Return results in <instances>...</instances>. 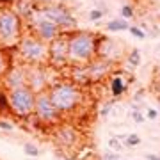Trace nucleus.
I'll return each mask as SVG.
<instances>
[{
	"label": "nucleus",
	"mask_w": 160,
	"mask_h": 160,
	"mask_svg": "<svg viewBox=\"0 0 160 160\" xmlns=\"http://www.w3.org/2000/svg\"><path fill=\"white\" fill-rule=\"evenodd\" d=\"M48 94H50L53 105L62 116H69L73 112H78L82 103H84V91L82 87L73 84L71 80H59L53 82L48 87Z\"/></svg>",
	"instance_id": "f257e3e1"
},
{
	"label": "nucleus",
	"mask_w": 160,
	"mask_h": 160,
	"mask_svg": "<svg viewBox=\"0 0 160 160\" xmlns=\"http://www.w3.org/2000/svg\"><path fill=\"white\" fill-rule=\"evenodd\" d=\"M98 34L89 30H73L68 34V59L69 66L89 64L96 57Z\"/></svg>",
	"instance_id": "f03ea898"
},
{
	"label": "nucleus",
	"mask_w": 160,
	"mask_h": 160,
	"mask_svg": "<svg viewBox=\"0 0 160 160\" xmlns=\"http://www.w3.org/2000/svg\"><path fill=\"white\" fill-rule=\"evenodd\" d=\"M32 20H50V22L57 23L59 29L64 34H69L77 30V18L73 16V12L66 4L61 2H48V4H39V7L32 12V16L27 22Z\"/></svg>",
	"instance_id": "7ed1b4c3"
},
{
	"label": "nucleus",
	"mask_w": 160,
	"mask_h": 160,
	"mask_svg": "<svg viewBox=\"0 0 160 160\" xmlns=\"http://www.w3.org/2000/svg\"><path fill=\"white\" fill-rule=\"evenodd\" d=\"M16 53L27 66H48V43L32 34H25L18 41Z\"/></svg>",
	"instance_id": "20e7f679"
},
{
	"label": "nucleus",
	"mask_w": 160,
	"mask_h": 160,
	"mask_svg": "<svg viewBox=\"0 0 160 160\" xmlns=\"http://www.w3.org/2000/svg\"><path fill=\"white\" fill-rule=\"evenodd\" d=\"M23 38V20L18 12L9 7H0V46L12 48Z\"/></svg>",
	"instance_id": "39448f33"
},
{
	"label": "nucleus",
	"mask_w": 160,
	"mask_h": 160,
	"mask_svg": "<svg viewBox=\"0 0 160 160\" xmlns=\"http://www.w3.org/2000/svg\"><path fill=\"white\" fill-rule=\"evenodd\" d=\"M9 107L11 114L20 118V119H29L34 116L36 107V92L29 86H22L16 89H9Z\"/></svg>",
	"instance_id": "423d86ee"
},
{
	"label": "nucleus",
	"mask_w": 160,
	"mask_h": 160,
	"mask_svg": "<svg viewBox=\"0 0 160 160\" xmlns=\"http://www.w3.org/2000/svg\"><path fill=\"white\" fill-rule=\"evenodd\" d=\"M34 118L39 119L43 125H59V123H62L64 116L61 114L57 110V107L53 105L50 94H48V89L36 94Z\"/></svg>",
	"instance_id": "0eeeda50"
},
{
	"label": "nucleus",
	"mask_w": 160,
	"mask_h": 160,
	"mask_svg": "<svg viewBox=\"0 0 160 160\" xmlns=\"http://www.w3.org/2000/svg\"><path fill=\"white\" fill-rule=\"evenodd\" d=\"M48 66L55 69H61L64 66H69L68 59V34H61L59 38L48 43Z\"/></svg>",
	"instance_id": "6e6552de"
},
{
	"label": "nucleus",
	"mask_w": 160,
	"mask_h": 160,
	"mask_svg": "<svg viewBox=\"0 0 160 160\" xmlns=\"http://www.w3.org/2000/svg\"><path fill=\"white\" fill-rule=\"evenodd\" d=\"M27 29L29 34L36 36L38 39L45 41V43H52V41L62 34V30L59 29L57 23L50 22V20H32L27 22Z\"/></svg>",
	"instance_id": "1a4fd4ad"
},
{
	"label": "nucleus",
	"mask_w": 160,
	"mask_h": 160,
	"mask_svg": "<svg viewBox=\"0 0 160 160\" xmlns=\"http://www.w3.org/2000/svg\"><path fill=\"white\" fill-rule=\"evenodd\" d=\"M53 141L62 151H71L80 142V132L71 125L59 123L57 128L53 130Z\"/></svg>",
	"instance_id": "9d476101"
},
{
	"label": "nucleus",
	"mask_w": 160,
	"mask_h": 160,
	"mask_svg": "<svg viewBox=\"0 0 160 160\" xmlns=\"http://www.w3.org/2000/svg\"><path fill=\"white\" fill-rule=\"evenodd\" d=\"M121 55H123V45H121L119 41L112 39V38H109V36H100L98 34L96 57L118 64L119 59H121Z\"/></svg>",
	"instance_id": "9b49d317"
},
{
	"label": "nucleus",
	"mask_w": 160,
	"mask_h": 160,
	"mask_svg": "<svg viewBox=\"0 0 160 160\" xmlns=\"http://www.w3.org/2000/svg\"><path fill=\"white\" fill-rule=\"evenodd\" d=\"M114 62L105 61V59L94 57L89 64H86L87 68V75H89V82L91 84H98L103 82L105 78H110V75L114 73Z\"/></svg>",
	"instance_id": "f8f14e48"
},
{
	"label": "nucleus",
	"mask_w": 160,
	"mask_h": 160,
	"mask_svg": "<svg viewBox=\"0 0 160 160\" xmlns=\"http://www.w3.org/2000/svg\"><path fill=\"white\" fill-rule=\"evenodd\" d=\"M27 86L38 94L52 86L45 66H27Z\"/></svg>",
	"instance_id": "ddd939ff"
},
{
	"label": "nucleus",
	"mask_w": 160,
	"mask_h": 160,
	"mask_svg": "<svg viewBox=\"0 0 160 160\" xmlns=\"http://www.w3.org/2000/svg\"><path fill=\"white\" fill-rule=\"evenodd\" d=\"M2 80H4V87L7 91L27 86V66H12Z\"/></svg>",
	"instance_id": "4468645a"
},
{
	"label": "nucleus",
	"mask_w": 160,
	"mask_h": 160,
	"mask_svg": "<svg viewBox=\"0 0 160 160\" xmlns=\"http://www.w3.org/2000/svg\"><path fill=\"white\" fill-rule=\"evenodd\" d=\"M128 82L130 80L125 78V73L123 71H114L109 78V91L112 98H121L128 89Z\"/></svg>",
	"instance_id": "2eb2a0df"
},
{
	"label": "nucleus",
	"mask_w": 160,
	"mask_h": 160,
	"mask_svg": "<svg viewBox=\"0 0 160 160\" xmlns=\"http://www.w3.org/2000/svg\"><path fill=\"white\" fill-rule=\"evenodd\" d=\"M38 7H39V4H38L36 0H16L12 9L18 12V16L22 18L23 22H27Z\"/></svg>",
	"instance_id": "dca6fc26"
},
{
	"label": "nucleus",
	"mask_w": 160,
	"mask_h": 160,
	"mask_svg": "<svg viewBox=\"0 0 160 160\" xmlns=\"http://www.w3.org/2000/svg\"><path fill=\"white\" fill-rule=\"evenodd\" d=\"M69 78H71V82L73 84H77V86H89L91 82H89V75H87V68L86 64H77V66H71V73H69Z\"/></svg>",
	"instance_id": "f3484780"
},
{
	"label": "nucleus",
	"mask_w": 160,
	"mask_h": 160,
	"mask_svg": "<svg viewBox=\"0 0 160 160\" xmlns=\"http://www.w3.org/2000/svg\"><path fill=\"white\" fill-rule=\"evenodd\" d=\"M128 29H130V23H128V20H123V18H116V20H110L109 23H105L107 32H125Z\"/></svg>",
	"instance_id": "a211bd4d"
},
{
	"label": "nucleus",
	"mask_w": 160,
	"mask_h": 160,
	"mask_svg": "<svg viewBox=\"0 0 160 160\" xmlns=\"http://www.w3.org/2000/svg\"><path fill=\"white\" fill-rule=\"evenodd\" d=\"M11 57H9V53L6 52V48H2L0 46V80L6 77V73L11 69Z\"/></svg>",
	"instance_id": "6ab92c4d"
},
{
	"label": "nucleus",
	"mask_w": 160,
	"mask_h": 160,
	"mask_svg": "<svg viewBox=\"0 0 160 160\" xmlns=\"http://www.w3.org/2000/svg\"><path fill=\"white\" fill-rule=\"evenodd\" d=\"M126 62H128L130 68H137L141 64V50L139 48H132L128 52V55H126Z\"/></svg>",
	"instance_id": "aec40b11"
},
{
	"label": "nucleus",
	"mask_w": 160,
	"mask_h": 160,
	"mask_svg": "<svg viewBox=\"0 0 160 160\" xmlns=\"http://www.w3.org/2000/svg\"><path fill=\"white\" fill-rule=\"evenodd\" d=\"M11 107H9V94L7 91L0 89V114H9Z\"/></svg>",
	"instance_id": "412c9836"
},
{
	"label": "nucleus",
	"mask_w": 160,
	"mask_h": 160,
	"mask_svg": "<svg viewBox=\"0 0 160 160\" xmlns=\"http://www.w3.org/2000/svg\"><path fill=\"white\" fill-rule=\"evenodd\" d=\"M23 153L36 158V157H39V155H41V151H39V148H38V144H34V142H23Z\"/></svg>",
	"instance_id": "4be33fe9"
},
{
	"label": "nucleus",
	"mask_w": 160,
	"mask_h": 160,
	"mask_svg": "<svg viewBox=\"0 0 160 160\" xmlns=\"http://www.w3.org/2000/svg\"><path fill=\"white\" fill-rule=\"evenodd\" d=\"M119 14H121V18H123V20H132V18L135 16L133 6H130V4H125V6H121Z\"/></svg>",
	"instance_id": "5701e85b"
},
{
	"label": "nucleus",
	"mask_w": 160,
	"mask_h": 160,
	"mask_svg": "<svg viewBox=\"0 0 160 160\" xmlns=\"http://www.w3.org/2000/svg\"><path fill=\"white\" fill-rule=\"evenodd\" d=\"M123 144H125L126 148H135V146H139V144H141V137H139L137 133H128Z\"/></svg>",
	"instance_id": "b1692460"
},
{
	"label": "nucleus",
	"mask_w": 160,
	"mask_h": 160,
	"mask_svg": "<svg viewBox=\"0 0 160 160\" xmlns=\"http://www.w3.org/2000/svg\"><path fill=\"white\" fill-rule=\"evenodd\" d=\"M133 38H137V39H146V30L142 27H139V25H130V29H128Z\"/></svg>",
	"instance_id": "393cba45"
},
{
	"label": "nucleus",
	"mask_w": 160,
	"mask_h": 160,
	"mask_svg": "<svg viewBox=\"0 0 160 160\" xmlns=\"http://www.w3.org/2000/svg\"><path fill=\"white\" fill-rule=\"evenodd\" d=\"M132 119H133L135 125H142L144 121H146V114L141 109H135V110H132Z\"/></svg>",
	"instance_id": "a878e982"
},
{
	"label": "nucleus",
	"mask_w": 160,
	"mask_h": 160,
	"mask_svg": "<svg viewBox=\"0 0 160 160\" xmlns=\"http://www.w3.org/2000/svg\"><path fill=\"white\" fill-rule=\"evenodd\" d=\"M103 14H105V11L103 9H98V7H94V9H91L89 11V20L91 22H98V20H102Z\"/></svg>",
	"instance_id": "bb28decb"
},
{
	"label": "nucleus",
	"mask_w": 160,
	"mask_h": 160,
	"mask_svg": "<svg viewBox=\"0 0 160 160\" xmlns=\"http://www.w3.org/2000/svg\"><path fill=\"white\" fill-rule=\"evenodd\" d=\"M102 160H128V158L121 157V155L116 153V151H107V153H103Z\"/></svg>",
	"instance_id": "cd10ccee"
},
{
	"label": "nucleus",
	"mask_w": 160,
	"mask_h": 160,
	"mask_svg": "<svg viewBox=\"0 0 160 160\" xmlns=\"http://www.w3.org/2000/svg\"><path fill=\"white\" fill-rule=\"evenodd\" d=\"M14 128L11 119H4V118H0V130H6V132H11Z\"/></svg>",
	"instance_id": "c85d7f7f"
},
{
	"label": "nucleus",
	"mask_w": 160,
	"mask_h": 160,
	"mask_svg": "<svg viewBox=\"0 0 160 160\" xmlns=\"http://www.w3.org/2000/svg\"><path fill=\"white\" fill-rule=\"evenodd\" d=\"M109 148L116 149V151H121V149H123V142H121L118 137H112V139L109 141Z\"/></svg>",
	"instance_id": "c756f323"
},
{
	"label": "nucleus",
	"mask_w": 160,
	"mask_h": 160,
	"mask_svg": "<svg viewBox=\"0 0 160 160\" xmlns=\"http://www.w3.org/2000/svg\"><path fill=\"white\" fill-rule=\"evenodd\" d=\"M157 118H158V110H157V109H151V107H149V109H146V119L155 121Z\"/></svg>",
	"instance_id": "7c9ffc66"
},
{
	"label": "nucleus",
	"mask_w": 160,
	"mask_h": 160,
	"mask_svg": "<svg viewBox=\"0 0 160 160\" xmlns=\"http://www.w3.org/2000/svg\"><path fill=\"white\" fill-rule=\"evenodd\" d=\"M110 110H112V102H109V103H105V105H103V109L100 110V116L105 118L107 114H110Z\"/></svg>",
	"instance_id": "2f4dec72"
},
{
	"label": "nucleus",
	"mask_w": 160,
	"mask_h": 160,
	"mask_svg": "<svg viewBox=\"0 0 160 160\" xmlns=\"http://www.w3.org/2000/svg\"><path fill=\"white\" fill-rule=\"evenodd\" d=\"M146 160H160V155H157V153H148V155H146Z\"/></svg>",
	"instance_id": "473e14b6"
},
{
	"label": "nucleus",
	"mask_w": 160,
	"mask_h": 160,
	"mask_svg": "<svg viewBox=\"0 0 160 160\" xmlns=\"http://www.w3.org/2000/svg\"><path fill=\"white\" fill-rule=\"evenodd\" d=\"M157 110H158V116H160V98H158V109Z\"/></svg>",
	"instance_id": "72a5a7b5"
},
{
	"label": "nucleus",
	"mask_w": 160,
	"mask_h": 160,
	"mask_svg": "<svg viewBox=\"0 0 160 160\" xmlns=\"http://www.w3.org/2000/svg\"><path fill=\"white\" fill-rule=\"evenodd\" d=\"M59 2H61V4H64V0H59Z\"/></svg>",
	"instance_id": "f704fd0d"
}]
</instances>
